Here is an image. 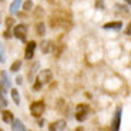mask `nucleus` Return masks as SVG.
<instances>
[{
  "mask_svg": "<svg viewBox=\"0 0 131 131\" xmlns=\"http://www.w3.org/2000/svg\"><path fill=\"white\" fill-rule=\"evenodd\" d=\"M34 50H36V43L34 41H29L26 47V59L30 60L34 57Z\"/></svg>",
  "mask_w": 131,
  "mask_h": 131,
  "instance_id": "nucleus-8",
  "label": "nucleus"
},
{
  "mask_svg": "<svg viewBox=\"0 0 131 131\" xmlns=\"http://www.w3.org/2000/svg\"><path fill=\"white\" fill-rule=\"evenodd\" d=\"M12 23H13V19H10V17H9V19L6 20V24H7V27H10V26H12Z\"/></svg>",
  "mask_w": 131,
  "mask_h": 131,
  "instance_id": "nucleus-21",
  "label": "nucleus"
},
{
  "mask_svg": "<svg viewBox=\"0 0 131 131\" xmlns=\"http://www.w3.org/2000/svg\"><path fill=\"white\" fill-rule=\"evenodd\" d=\"M2 93H7V90L10 89V84H12V80H10V77H9V74H7L6 71H2Z\"/></svg>",
  "mask_w": 131,
  "mask_h": 131,
  "instance_id": "nucleus-6",
  "label": "nucleus"
},
{
  "mask_svg": "<svg viewBox=\"0 0 131 131\" xmlns=\"http://www.w3.org/2000/svg\"><path fill=\"white\" fill-rule=\"evenodd\" d=\"M20 67H21V61H20V60H17V61H14L13 64H12L10 70H12L13 73H16V71H19V70H20Z\"/></svg>",
  "mask_w": 131,
  "mask_h": 131,
  "instance_id": "nucleus-15",
  "label": "nucleus"
},
{
  "mask_svg": "<svg viewBox=\"0 0 131 131\" xmlns=\"http://www.w3.org/2000/svg\"><path fill=\"white\" fill-rule=\"evenodd\" d=\"M40 49H41L43 53H49L50 50H51V43L44 40V41H41V44H40Z\"/></svg>",
  "mask_w": 131,
  "mask_h": 131,
  "instance_id": "nucleus-13",
  "label": "nucleus"
},
{
  "mask_svg": "<svg viewBox=\"0 0 131 131\" xmlns=\"http://www.w3.org/2000/svg\"><path fill=\"white\" fill-rule=\"evenodd\" d=\"M121 107L118 108L117 111H115L114 117L111 120V124H110V131H120V124H121Z\"/></svg>",
  "mask_w": 131,
  "mask_h": 131,
  "instance_id": "nucleus-4",
  "label": "nucleus"
},
{
  "mask_svg": "<svg viewBox=\"0 0 131 131\" xmlns=\"http://www.w3.org/2000/svg\"><path fill=\"white\" fill-rule=\"evenodd\" d=\"M37 33H39L40 36H44V24L43 23H39V26H37Z\"/></svg>",
  "mask_w": 131,
  "mask_h": 131,
  "instance_id": "nucleus-16",
  "label": "nucleus"
},
{
  "mask_svg": "<svg viewBox=\"0 0 131 131\" xmlns=\"http://www.w3.org/2000/svg\"><path fill=\"white\" fill-rule=\"evenodd\" d=\"M14 37H17L19 40H26V34H27V26L26 24H17L13 30Z\"/></svg>",
  "mask_w": 131,
  "mask_h": 131,
  "instance_id": "nucleus-5",
  "label": "nucleus"
},
{
  "mask_svg": "<svg viewBox=\"0 0 131 131\" xmlns=\"http://www.w3.org/2000/svg\"><path fill=\"white\" fill-rule=\"evenodd\" d=\"M44 110H46V105H44L43 101H33L31 104H30V114L36 118L41 117Z\"/></svg>",
  "mask_w": 131,
  "mask_h": 131,
  "instance_id": "nucleus-2",
  "label": "nucleus"
},
{
  "mask_svg": "<svg viewBox=\"0 0 131 131\" xmlns=\"http://www.w3.org/2000/svg\"><path fill=\"white\" fill-rule=\"evenodd\" d=\"M95 6L101 9V7H103V0H97V3H95Z\"/></svg>",
  "mask_w": 131,
  "mask_h": 131,
  "instance_id": "nucleus-22",
  "label": "nucleus"
},
{
  "mask_svg": "<svg viewBox=\"0 0 131 131\" xmlns=\"http://www.w3.org/2000/svg\"><path fill=\"white\" fill-rule=\"evenodd\" d=\"M124 2H125V3H128V4H130V7H131V0H124Z\"/></svg>",
  "mask_w": 131,
  "mask_h": 131,
  "instance_id": "nucleus-25",
  "label": "nucleus"
},
{
  "mask_svg": "<svg viewBox=\"0 0 131 131\" xmlns=\"http://www.w3.org/2000/svg\"><path fill=\"white\" fill-rule=\"evenodd\" d=\"M10 94H12V98H13V101L16 103L17 105H19V104H20V100H21V98H20V94H19V91H17L16 89H13L12 91H10Z\"/></svg>",
  "mask_w": 131,
  "mask_h": 131,
  "instance_id": "nucleus-14",
  "label": "nucleus"
},
{
  "mask_svg": "<svg viewBox=\"0 0 131 131\" xmlns=\"http://www.w3.org/2000/svg\"><path fill=\"white\" fill-rule=\"evenodd\" d=\"M12 130L13 131H26V127H24V124L20 121L19 118H16L13 121V124H12Z\"/></svg>",
  "mask_w": 131,
  "mask_h": 131,
  "instance_id": "nucleus-11",
  "label": "nucleus"
},
{
  "mask_svg": "<svg viewBox=\"0 0 131 131\" xmlns=\"http://www.w3.org/2000/svg\"><path fill=\"white\" fill-rule=\"evenodd\" d=\"M89 111L90 108L87 104H79L75 107V118L77 121H84L85 118L89 117Z\"/></svg>",
  "mask_w": 131,
  "mask_h": 131,
  "instance_id": "nucleus-3",
  "label": "nucleus"
},
{
  "mask_svg": "<svg viewBox=\"0 0 131 131\" xmlns=\"http://www.w3.org/2000/svg\"><path fill=\"white\" fill-rule=\"evenodd\" d=\"M31 7H33V3L30 2V0H26V2H24V4H23V9L27 12V10H30Z\"/></svg>",
  "mask_w": 131,
  "mask_h": 131,
  "instance_id": "nucleus-17",
  "label": "nucleus"
},
{
  "mask_svg": "<svg viewBox=\"0 0 131 131\" xmlns=\"http://www.w3.org/2000/svg\"><path fill=\"white\" fill-rule=\"evenodd\" d=\"M74 131H84V130H83V128L81 127H79V128H75V130Z\"/></svg>",
  "mask_w": 131,
  "mask_h": 131,
  "instance_id": "nucleus-24",
  "label": "nucleus"
},
{
  "mask_svg": "<svg viewBox=\"0 0 131 131\" xmlns=\"http://www.w3.org/2000/svg\"><path fill=\"white\" fill-rule=\"evenodd\" d=\"M6 105H7V100H6V98H4V94H3V93H2V107H6Z\"/></svg>",
  "mask_w": 131,
  "mask_h": 131,
  "instance_id": "nucleus-19",
  "label": "nucleus"
},
{
  "mask_svg": "<svg viewBox=\"0 0 131 131\" xmlns=\"http://www.w3.org/2000/svg\"><path fill=\"white\" fill-rule=\"evenodd\" d=\"M66 120H57V121H53L49 125V131H64L66 130Z\"/></svg>",
  "mask_w": 131,
  "mask_h": 131,
  "instance_id": "nucleus-7",
  "label": "nucleus"
},
{
  "mask_svg": "<svg viewBox=\"0 0 131 131\" xmlns=\"http://www.w3.org/2000/svg\"><path fill=\"white\" fill-rule=\"evenodd\" d=\"M125 33H127L128 36H131V21H130V24H128V27H127V30H125Z\"/></svg>",
  "mask_w": 131,
  "mask_h": 131,
  "instance_id": "nucleus-20",
  "label": "nucleus"
},
{
  "mask_svg": "<svg viewBox=\"0 0 131 131\" xmlns=\"http://www.w3.org/2000/svg\"><path fill=\"white\" fill-rule=\"evenodd\" d=\"M51 77H53V73L50 71V70H41L36 77V81H34V84H33V90H34V91H39L44 84L50 83Z\"/></svg>",
  "mask_w": 131,
  "mask_h": 131,
  "instance_id": "nucleus-1",
  "label": "nucleus"
},
{
  "mask_svg": "<svg viewBox=\"0 0 131 131\" xmlns=\"http://www.w3.org/2000/svg\"><path fill=\"white\" fill-rule=\"evenodd\" d=\"M2 120H3L6 124H13V121H14L13 113L9 111V110H3V111H2Z\"/></svg>",
  "mask_w": 131,
  "mask_h": 131,
  "instance_id": "nucleus-9",
  "label": "nucleus"
},
{
  "mask_svg": "<svg viewBox=\"0 0 131 131\" xmlns=\"http://www.w3.org/2000/svg\"><path fill=\"white\" fill-rule=\"evenodd\" d=\"M0 53H2V59H0V61H2V64H3L4 60H6V57H4V49H3V46L0 47Z\"/></svg>",
  "mask_w": 131,
  "mask_h": 131,
  "instance_id": "nucleus-18",
  "label": "nucleus"
},
{
  "mask_svg": "<svg viewBox=\"0 0 131 131\" xmlns=\"http://www.w3.org/2000/svg\"><path fill=\"white\" fill-rule=\"evenodd\" d=\"M2 131H3V130H2Z\"/></svg>",
  "mask_w": 131,
  "mask_h": 131,
  "instance_id": "nucleus-26",
  "label": "nucleus"
},
{
  "mask_svg": "<svg viewBox=\"0 0 131 131\" xmlns=\"http://www.w3.org/2000/svg\"><path fill=\"white\" fill-rule=\"evenodd\" d=\"M17 84H21V83H23V79H21V77H17Z\"/></svg>",
  "mask_w": 131,
  "mask_h": 131,
  "instance_id": "nucleus-23",
  "label": "nucleus"
},
{
  "mask_svg": "<svg viewBox=\"0 0 131 131\" xmlns=\"http://www.w3.org/2000/svg\"><path fill=\"white\" fill-rule=\"evenodd\" d=\"M121 27H123L121 21H111V23L104 24V26H103V29H105V30H115V31H118Z\"/></svg>",
  "mask_w": 131,
  "mask_h": 131,
  "instance_id": "nucleus-10",
  "label": "nucleus"
},
{
  "mask_svg": "<svg viewBox=\"0 0 131 131\" xmlns=\"http://www.w3.org/2000/svg\"><path fill=\"white\" fill-rule=\"evenodd\" d=\"M20 4H21V0H13V3L10 4V13L14 14L17 10L20 9Z\"/></svg>",
  "mask_w": 131,
  "mask_h": 131,
  "instance_id": "nucleus-12",
  "label": "nucleus"
}]
</instances>
